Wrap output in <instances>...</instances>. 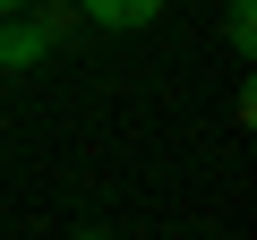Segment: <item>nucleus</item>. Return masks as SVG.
<instances>
[{
	"label": "nucleus",
	"instance_id": "obj_1",
	"mask_svg": "<svg viewBox=\"0 0 257 240\" xmlns=\"http://www.w3.org/2000/svg\"><path fill=\"white\" fill-rule=\"evenodd\" d=\"M43 60H52V35L26 9H9V18H0V69H43Z\"/></svg>",
	"mask_w": 257,
	"mask_h": 240
},
{
	"label": "nucleus",
	"instance_id": "obj_2",
	"mask_svg": "<svg viewBox=\"0 0 257 240\" xmlns=\"http://www.w3.org/2000/svg\"><path fill=\"white\" fill-rule=\"evenodd\" d=\"M77 18H94V26H111V35H138V26L163 18V0H77Z\"/></svg>",
	"mask_w": 257,
	"mask_h": 240
},
{
	"label": "nucleus",
	"instance_id": "obj_3",
	"mask_svg": "<svg viewBox=\"0 0 257 240\" xmlns=\"http://www.w3.org/2000/svg\"><path fill=\"white\" fill-rule=\"evenodd\" d=\"M223 43H231L240 60L257 52V0H231V9H223Z\"/></svg>",
	"mask_w": 257,
	"mask_h": 240
},
{
	"label": "nucleus",
	"instance_id": "obj_4",
	"mask_svg": "<svg viewBox=\"0 0 257 240\" xmlns=\"http://www.w3.org/2000/svg\"><path fill=\"white\" fill-rule=\"evenodd\" d=\"M9 9H26V0H0V18H9Z\"/></svg>",
	"mask_w": 257,
	"mask_h": 240
},
{
	"label": "nucleus",
	"instance_id": "obj_5",
	"mask_svg": "<svg viewBox=\"0 0 257 240\" xmlns=\"http://www.w3.org/2000/svg\"><path fill=\"white\" fill-rule=\"evenodd\" d=\"M69 240H103V231H69Z\"/></svg>",
	"mask_w": 257,
	"mask_h": 240
}]
</instances>
